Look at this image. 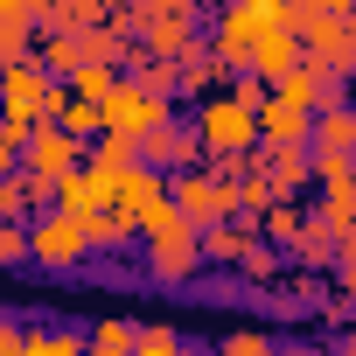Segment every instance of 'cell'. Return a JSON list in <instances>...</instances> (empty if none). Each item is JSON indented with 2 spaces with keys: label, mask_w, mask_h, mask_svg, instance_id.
I'll return each mask as SVG.
<instances>
[{
  "label": "cell",
  "mask_w": 356,
  "mask_h": 356,
  "mask_svg": "<svg viewBox=\"0 0 356 356\" xmlns=\"http://www.w3.org/2000/svg\"><path fill=\"white\" fill-rule=\"evenodd\" d=\"M273 29H286V0H238V8H224V15L210 22V42H203V49H210L224 70H245L252 42L273 35Z\"/></svg>",
  "instance_id": "cell-1"
},
{
  "label": "cell",
  "mask_w": 356,
  "mask_h": 356,
  "mask_svg": "<svg viewBox=\"0 0 356 356\" xmlns=\"http://www.w3.org/2000/svg\"><path fill=\"white\" fill-rule=\"evenodd\" d=\"M189 126H196V140H203V161H238V154H252V147H259V119H252L231 91L196 98Z\"/></svg>",
  "instance_id": "cell-2"
},
{
  "label": "cell",
  "mask_w": 356,
  "mask_h": 356,
  "mask_svg": "<svg viewBox=\"0 0 356 356\" xmlns=\"http://www.w3.org/2000/svg\"><path fill=\"white\" fill-rule=\"evenodd\" d=\"M133 29L147 35V42H140V56H154V63H182V56L203 42V15H196V8H168V0L140 8V15H133Z\"/></svg>",
  "instance_id": "cell-3"
},
{
  "label": "cell",
  "mask_w": 356,
  "mask_h": 356,
  "mask_svg": "<svg viewBox=\"0 0 356 356\" xmlns=\"http://www.w3.org/2000/svg\"><path fill=\"white\" fill-rule=\"evenodd\" d=\"M168 119H175V105H154L133 77H119L112 98L98 105V133H105V140H133V147H140L154 126H168Z\"/></svg>",
  "instance_id": "cell-4"
},
{
  "label": "cell",
  "mask_w": 356,
  "mask_h": 356,
  "mask_svg": "<svg viewBox=\"0 0 356 356\" xmlns=\"http://www.w3.org/2000/svg\"><path fill=\"white\" fill-rule=\"evenodd\" d=\"M29 259H35V266H49V273H70V266H84V259H91V238H84V224H77V217L42 210V217L29 224Z\"/></svg>",
  "instance_id": "cell-5"
},
{
  "label": "cell",
  "mask_w": 356,
  "mask_h": 356,
  "mask_svg": "<svg viewBox=\"0 0 356 356\" xmlns=\"http://www.w3.org/2000/svg\"><path fill=\"white\" fill-rule=\"evenodd\" d=\"M140 168H154L161 182L168 175H189V168H203V140H196V126L175 112L168 126H154L147 140H140Z\"/></svg>",
  "instance_id": "cell-6"
},
{
  "label": "cell",
  "mask_w": 356,
  "mask_h": 356,
  "mask_svg": "<svg viewBox=\"0 0 356 356\" xmlns=\"http://www.w3.org/2000/svg\"><path fill=\"white\" fill-rule=\"evenodd\" d=\"M161 203H168V182H161L154 168H126L119 182H105V210H112L119 224H133V231H140Z\"/></svg>",
  "instance_id": "cell-7"
},
{
  "label": "cell",
  "mask_w": 356,
  "mask_h": 356,
  "mask_svg": "<svg viewBox=\"0 0 356 356\" xmlns=\"http://www.w3.org/2000/svg\"><path fill=\"white\" fill-rule=\"evenodd\" d=\"M84 168V147L70 140V133H56V126H35L29 133V147H22V175H35V182H63V175H77Z\"/></svg>",
  "instance_id": "cell-8"
},
{
  "label": "cell",
  "mask_w": 356,
  "mask_h": 356,
  "mask_svg": "<svg viewBox=\"0 0 356 356\" xmlns=\"http://www.w3.org/2000/svg\"><path fill=\"white\" fill-rule=\"evenodd\" d=\"M252 168L273 182L280 203H293L300 189H314V161H307V147H252Z\"/></svg>",
  "instance_id": "cell-9"
},
{
  "label": "cell",
  "mask_w": 356,
  "mask_h": 356,
  "mask_svg": "<svg viewBox=\"0 0 356 356\" xmlns=\"http://www.w3.org/2000/svg\"><path fill=\"white\" fill-rule=\"evenodd\" d=\"M49 203H56L49 182H35V175H0V224H35Z\"/></svg>",
  "instance_id": "cell-10"
},
{
  "label": "cell",
  "mask_w": 356,
  "mask_h": 356,
  "mask_svg": "<svg viewBox=\"0 0 356 356\" xmlns=\"http://www.w3.org/2000/svg\"><path fill=\"white\" fill-rule=\"evenodd\" d=\"M252 245H259V224H252V217H231V224H210V231H196V252H203L210 266H238Z\"/></svg>",
  "instance_id": "cell-11"
},
{
  "label": "cell",
  "mask_w": 356,
  "mask_h": 356,
  "mask_svg": "<svg viewBox=\"0 0 356 356\" xmlns=\"http://www.w3.org/2000/svg\"><path fill=\"white\" fill-rule=\"evenodd\" d=\"M307 154H328V161H356V105H335V112H314V133H307Z\"/></svg>",
  "instance_id": "cell-12"
},
{
  "label": "cell",
  "mask_w": 356,
  "mask_h": 356,
  "mask_svg": "<svg viewBox=\"0 0 356 356\" xmlns=\"http://www.w3.org/2000/svg\"><path fill=\"white\" fill-rule=\"evenodd\" d=\"M196 273H203L196 238H182V245H147V280H154V286H189Z\"/></svg>",
  "instance_id": "cell-13"
},
{
  "label": "cell",
  "mask_w": 356,
  "mask_h": 356,
  "mask_svg": "<svg viewBox=\"0 0 356 356\" xmlns=\"http://www.w3.org/2000/svg\"><path fill=\"white\" fill-rule=\"evenodd\" d=\"M49 210H63V217L91 224V217L105 210V182H98L91 168H77V175H63V182H56V203H49Z\"/></svg>",
  "instance_id": "cell-14"
},
{
  "label": "cell",
  "mask_w": 356,
  "mask_h": 356,
  "mask_svg": "<svg viewBox=\"0 0 356 356\" xmlns=\"http://www.w3.org/2000/svg\"><path fill=\"white\" fill-rule=\"evenodd\" d=\"M300 231H307V210H300V203H273V210L259 217V245H273V252H280V245H300Z\"/></svg>",
  "instance_id": "cell-15"
},
{
  "label": "cell",
  "mask_w": 356,
  "mask_h": 356,
  "mask_svg": "<svg viewBox=\"0 0 356 356\" xmlns=\"http://www.w3.org/2000/svg\"><path fill=\"white\" fill-rule=\"evenodd\" d=\"M133 335H140V321H126V314H105L98 328H84L91 356H133Z\"/></svg>",
  "instance_id": "cell-16"
},
{
  "label": "cell",
  "mask_w": 356,
  "mask_h": 356,
  "mask_svg": "<svg viewBox=\"0 0 356 356\" xmlns=\"http://www.w3.org/2000/svg\"><path fill=\"white\" fill-rule=\"evenodd\" d=\"M182 238H196V224H182V210H175V203H161V210L140 224V245H182Z\"/></svg>",
  "instance_id": "cell-17"
},
{
  "label": "cell",
  "mask_w": 356,
  "mask_h": 356,
  "mask_svg": "<svg viewBox=\"0 0 356 356\" xmlns=\"http://www.w3.org/2000/svg\"><path fill=\"white\" fill-rule=\"evenodd\" d=\"M133 356H189V342H182L175 321H147V328L133 335Z\"/></svg>",
  "instance_id": "cell-18"
},
{
  "label": "cell",
  "mask_w": 356,
  "mask_h": 356,
  "mask_svg": "<svg viewBox=\"0 0 356 356\" xmlns=\"http://www.w3.org/2000/svg\"><path fill=\"white\" fill-rule=\"evenodd\" d=\"M293 266H307V273H328L335 266V238L307 217V231H300V245H293Z\"/></svg>",
  "instance_id": "cell-19"
},
{
  "label": "cell",
  "mask_w": 356,
  "mask_h": 356,
  "mask_svg": "<svg viewBox=\"0 0 356 356\" xmlns=\"http://www.w3.org/2000/svg\"><path fill=\"white\" fill-rule=\"evenodd\" d=\"M112 84H119V70H105V63H84V70L70 77V98H77V105H105V98H112Z\"/></svg>",
  "instance_id": "cell-20"
},
{
  "label": "cell",
  "mask_w": 356,
  "mask_h": 356,
  "mask_svg": "<svg viewBox=\"0 0 356 356\" xmlns=\"http://www.w3.org/2000/svg\"><path fill=\"white\" fill-rule=\"evenodd\" d=\"M84 238H91V252H119V245H133L140 231H133V224H119L112 210H98V217L84 224Z\"/></svg>",
  "instance_id": "cell-21"
},
{
  "label": "cell",
  "mask_w": 356,
  "mask_h": 356,
  "mask_svg": "<svg viewBox=\"0 0 356 356\" xmlns=\"http://www.w3.org/2000/svg\"><path fill=\"white\" fill-rule=\"evenodd\" d=\"M210 356H280L273 349V335L266 328H231V335H217V349Z\"/></svg>",
  "instance_id": "cell-22"
},
{
  "label": "cell",
  "mask_w": 356,
  "mask_h": 356,
  "mask_svg": "<svg viewBox=\"0 0 356 356\" xmlns=\"http://www.w3.org/2000/svg\"><path fill=\"white\" fill-rule=\"evenodd\" d=\"M328 280H335L342 293H356V224L335 231V266H328Z\"/></svg>",
  "instance_id": "cell-23"
},
{
  "label": "cell",
  "mask_w": 356,
  "mask_h": 356,
  "mask_svg": "<svg viewBox=\"0 0 356 356\" xmlns=\"http://www.w3.org/2000/svg\"><path fill=\"white\" fill-rule=\"evenodd\" d=\"M238 273L259 280V286H273V280H280V252H273V245H252V252L238 259Z\"/></svg>",
  "instance_id": "cell-24"
},
{
  "label": "cell",
  "mask_w": 356,
  "mask_h": 356,
  "mask_svg": "<svg viewBox=\"0 0 356 356\" xmlns=\"http://www.w3.org/2000/svg\"><path fill=\"white\" fill-rule=\"evenodd\" d=\"M42 356H91L84 328H42Z\"/></svg>",
  "instance_id": "cell-25"
},
{
  "label": "cell",
  "mask_w": 356,
  "mask_h": 356,
  "mask_svg": "<svg viewBox=\"0 0 356 356\" xmlns=\"http://www.w3.org/2000/svg\"><path fill=\"white\" fill-rule=\"evenodd\" d=\"M29 259V224H0V266H22Z\"/></svg>",
  "instance_id": "cell-26"
},
{
  "label": "cell",
  "mask_w": 356,
  "mask_h": 356,
  "mask_svg": "<svg viewBox=\"0 0 356 356\" xmlns=\"http://www.w3.org/2000/svg\"><path fill=\"white\" fill-rule=\"evenodd\" d=\"M22 335H29V328H22L15 314H0V356H15V349H22Z\"/></svg>",
  "instance_id": "cell-27"
},
{
  "label": "cell",
  "mask_w": 356,
  "mask_h": 356,
  "mask_svg": "<svg viewBox=\"0 0 356 356\" xmlns=\"http://www.w3.org/2000/svg\"><path fill=\"white\" fill-rule=\"evenodd\" d=\"M0 175H22V154H15L8 140H0Z\"/></svg>",
  "instance_id": "cell-28"
},
{
  "label": "cell",
  "mask_w": 356,
  "mask_h": 356,
  "mask_svg": "<svg viewBox=\"0 0 356 356\" xmlns=\"http://www.w3.org/2000/svg\"><path fill=\"white\" fill-rule=\"evenodd\" d=\"M15 356H42V328H29V335H22V349H15Z\"/></svg>",
  "instance_id": "cell-29"
},
{
  "label": "cell",
  "mask_w": 356,
  "mask_h": 356,
  "mask_svg": "<svg viewBox=\"0 0 356 356\" xmlns=\"http://www.w3.org/2000/svg\"><path fill=\"white\" fill-rule=\"evenodd\" d=\"M280 356H321V349H314V342H293V349H280Z\"/></svg>",
  "instance_id": "cell-30"
}]
</instances>
